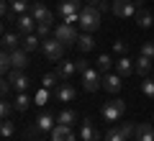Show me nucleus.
I'll return each instance as SVG.
<instances>
[{
	"label": "nucleus",
	"mask_w": 154,
	"mask_h": 141,
	"mask_svg": "<svg viewBox=\"0 0 154 141\" xmlns=\"http://www.w3.org/2000/svg\"><path fill=\"white\" fill-rule=\"evenodd\" d=\"M51 141H75V131H72V126L57 123L54 128H51Z\"/></svg>",
	"instance_id": "obj_13"
},
{
	"label": "nucleus",
	"mask_w": 154,
	"mask_h": 141,
	"mask_svg": "<svg viewBox=\"0 0 154 141\" xmlns=\"http://www.w3.org/2000/svg\"><path fill=\"white\" fill-rule=\"evenodd\" d=\"M110 67H113V59H110L108 54H100V57H98V67H95V69L103 75V72H108Z\"/></svg>",
	"instance_id": "obj_30"
},
{
	"label": "nucleus",
	"mask_w": 154,
	"mask_h": 141,
	"mask_svg": "<svg viewBox=\"0 0 154 141\" xmlns=\"http://www.w3.org/2000/svg\"><path fill=\"white\" fill-rule=\"evenodd\" d=\"M77 26L82 28V31L93 33L100 28V11L95 5H85L82 11H80V21H77Z\"/></svg>",
	"instance_id": "obj_1"
},
{
	"label": "nucleus",
	"mask_w": 154,
	"mask_h": 141,
	"mask_svg": "<svg viewBox=\"0 0 154 141\" xmlns=\"http://www.w3.org/2000/svg\"><path fill=\"white\" fill-rule=\"evenodd\" d=\"M80 11H82V3H80V0H62L59 8H57V13H59L62 18H67V16H77Z\"/></svg>",
	"instance_id": "obj_12"
},
{
	"label": "nucleus",
	"mask_w": 154,
	"mask_h": 141,
	"mask_svg": "<svg viewBox=\"0 0 154 141\" xmlns=\"http://www.w3.org/2000/svg\"><path fill=\"white\" fill-rule=\"evenodd\" d=\"M0 133H3V139H11V136L16 133V123H13L11 118H3V126H0Z\"/></svg>",
	"instance_id": "obj_29"
},
{
	"label": "nucleus",
	"mask_w": 154,
	"mask_h": 141,
	"mask_svg": "<svg viewBox=\"0 0 154 141\" xmlns=\"http://www.w3.org/2000/svg\"><path fill=\"white\" fill-rule=\"evenodd\" d=\"M23 46V33H3V49H8V51H13V49H21Z\"/></svg>",
	"instance_id": "obj_16"
},
{
	"label": "nucleus",
	"mask_w": 154,
	"mask_h": 141,
	"mask_svg": "<svg viewBox=\"0 0 154 141\" xmlns=\"http://www.w3.org/2000/svg\"><path fill=\"white\" fill-rule=\"evenodd\" d=\"M36 36H38V38L54 36V33H51V26H49V23H38V26H36Z\"/></svg>",
	"instance_id": "obj_34"
},
{
	"label": "nucleus",
	"mask_w": 154,
	"mask_h": 141,
	"mask_svg": "<svg viewBox=\"0 0 154 141\" xmlns=\"http://www.w3.org/2000/svg\"><path fill=\"white\" fill-rule=\"evenodd\" d=\"M41 41H44V38H38L36 33H28V36H23V49L31 54V51H36L38 46H41Z\"/></svg>",
	"instance_id": "obj_25"
},
{
	"label": "nucleus",
	"mask_w": 154,
	"mask_h": 141,
	"mask_svg": "<svg viewBox=\"0 0 154 141\" xmlns=\"http://www.w3.org/2000/svg\"><path fill=\"white\" fill-rule=\"evenodd\" d=\"M82 87L88 92H98V87H103V77H100V72L93 69V67H90L88 72H82Z\"/></svg>",
	"instance_id": "obj_10"
},
{
	"label": "nucleus",
	"mask_w": 154,
	"mask_h": 141,
	"mask_svg": "<svg viewBox=\"0 0 154 141\" xmlns=\"http://www.w3.org/2000/svg\"><path fill=\"white\" fill-rule=\"evenodd\" d=\"M57 72H49V75H44V80H41V87H46V90H54V87H59L57 85Z\"/></svg>",
	"instance_id": "obj_31"
},
{
	"label": "nucleus",
	"mask_w": 154,
	"mask_h": 141,
	"mask_svg": "<svg viewBox=\"0 0 154 141\" xmlns=\"http://www.w3.org/2000/svg\"><path fill=\"white\" fill-rule=\"evenodd\" d=\"M141 57H149L154 62V41H144L141 44Z\"/></svg>",
	"instance_id": "obj_36"
},
{
	"label": "nucleus",
	"mask_w": 154,
	"mask_h": 141,
	"mask_svg": "<svg viewBox=\"0 0 154 141\" xmlns=\"http://www.w3.org/2000/svg\"><path fill=\"white\" fill-rule=\"evenodd\" d=\"M116 75H121V77L134 75V59H128V57H118V62H116Z\"/></svg>",
	"instance_id": "obj_18"
},
{
	"label": "nucleus",
	"mask_w": 154,
	"mask_h": 141,
	"mask_svg": "<svg viewBox=\"0 0 154 141\" xmlns=\"http://www.w3.org/2000/svg\"><path fill=\"white\" fill-rule=\"evenodd\" d=\"M103 141H126V136L121 133V128H116V126H110V128L105 131Z\"/></svg>",
	"instance_id": "obj_28"
},
{
	"label": "nucleus",
	"mask_w": 154,
	"mask_h": 141,
	"mask_svg": "<svg viewBox=\"0 0 154 141\" xmlns=\"http://www.w3.org/2000/svg\"><path fill=\"white\" fill-rule=\"evenodd\" d=\"M8 3H11V11L16 13V16L28 13V8H31V3H28V0H8Z\"/></svg>",
	"instance_id": "obj_27"
},
{
	"label": "nucleus",
	"mask_w": 154,
	"mask_h": 141,
	"mask_svg": "<svg viewBox=\"0 0 154 141\" xmlns=\"http://www.w3.org/2000/svg\"><path fill=\"white\" fill-rule=\"evenodd\" d=\"M0 90H3V95H8V92L13 90V85H11V80H8V77L3 80V85H0Z\"/></svg>",
	"instance_id": "obj_40"
},
{
	"label": "nucleus",
	"mask_w": 154,
	"mask_h": 141,
	"mask_svg": "<svg viewBox=\"0 0 154 141\" xmlns=\"http://www.w3.org/2000/svg\"><path fill=\"white\" fill-rule=\"evenodd\" d=\"M103 0H88V5H100Z\"/></svg>",
	"instance_id": "obj_41"
},
{
	"label": "nucleus",
	"mask_w": 154,
	"mask_h": 141,
	"mask_svg": "<svg viewBox=\"0 0 154 141\" xmlns=\"http://www.w3.org/2000/svg\"><path fill=\"white\" fill-rule=\"evenodd\" d=\"M46 100H49V90H46V87H41V90L33 92V103L36 105H46Z\"/></svg>",
	"instance_id": "obj_33"
},
{
	"label": "nucleus",
	"mask_w": 154,
	"mask_h": 141,
	"mask_svg": "<svg viewBox=\"0 0 154 141\" xmlns=\"http://www.w3.org/2000/svg\"><path fill=\"white\" fill-rule=\"evenodd\" d=\"M57 123H64V126H75L77 123V113L72 108H64L59 115H57Z\"/></svg>",
	"instance_id": "obj_24"
},
{
	"label": "nucleus",
	"mask_w": 154,
	"mask_h": 141,
	"mask_svg": "<svg viewBox=\"0 0 154 141\" xmlns=\"http://www.w3.org/2000/svg\"><path fill=\"white\" fill-rule=\"evenodd\" d=\"M75 72H77V64H75V62H67V59H62L59 64H57V77H59L62 82H67L69 77H75Z\"/></svg>",
	"instance_id": "obj_15"
},
{
	"label": "nucleus",
	"mask_w": 154,
	"mask_h": 141,
	"mask_svg": "<svg viewBox=\"0 0 154 141\" xmlns=\"http://www.w3.org/2000/svg\"><path fill=\"white\" fill-rule=\"evenodd\" d=\"M11 62H13V69H26L28 67V51L23 49H13L11 51Z\"/></svg>",
	"instance_id": "obj_17"
},
{
	"label": "nucleus",
	"mask_w": 154,
	"mask_h": 141,
	"mask_svg": "<svg viewBox=\"0 0 154 141\" xmlns=\"http://www.w3.org/2000/svg\"><path fill=\"white\" fill-rule=\"evenodd\" d=\"M134 141H154V126L152 123H136V139Z\"/></svg>",
	"instance_id": "obj_19"
},
{
	"label": "nucleus",
	"mask_w": 154,
	"mask_h": 141,
	"mask_svg": "<svg viewBox=\"0 0 154 141\" xmlns=\"http://www.w3.org/2000/svg\"><path fill=\"white\" fill-rule=\"evenodd\" d=\"M141 92L146 95V98H154V77H152V80L146 77V80L141 82Z\"/></svg>",
	"instance_id": "obj_35"
},
{
	"label": "nucleus",
	"mask_w": 154,
	"mask_h": 141,
	"mask_svg": "<svg viewBox=\"0 0 154 141\" xmlns=\"http://www.w3.org/2000/svg\"><path fill=\"white\" fill-rule=\"evenodd\" d=\"M80 139H82V141H100V131L93 126V121H90V118H85V121H82Z\"/></svg>",
	"instance_id": "obj_14"
},
{
	"label": "nucleus",
	"mask_w": 154,
	"mask_h": 141,
	"mask_svg": "<svg viewBox=\"0 0 154 141\" xmlns=\"http://www.w3.org/2000/svg\"><path fill=\"white\" fill-rule=\"evenodd\" d=\"M118 128H121V133L126 136V141L136 139V123H121V126H118Z\"/></svg>",
	"instance_id": "obj_32"
},
{
	"label": "nucleus",
	"mask_w": 154,
	"mask_h": 141,
	"mask_svg": "<svg viewBox=\"0 0 154 141\" xmlns=\"http://www.w3.org/2000/svg\"><path fill=\"white\" fill-rule=\"evenodd\" d=\"M54 36L59 38L64 46H75V44H77V36H80V33H77V28L72 26V23H64V21H62L59 26L54 28Z\"/></svg>",
	"instance_id": "obj_5"
},
{
	"label": "nucleus",
	"mask_w": 154,
	"mask_h": 141,
	"mask_svg": "<svg viewBox=\"0 0 154 141\" xmlns=\"http://www.w3.org/2000/svg\"><path fill=\"white\" fill-rule=\"evenodd\" d=\"M36 141H41V139H36Z\"/></svg>",
	"instance_id": "obj_43"
},
{
	"label": "nucleus",
	"mask_w": 154,
	"mask_h": 141,
	"mask_svg": "<svg viewBox=\"0 0 154 141\" xmlns=\"http://www.w3.org/2000/svg\"><path fill=\"white\" fill-rule=\"evenodd\" d=\"M75 64H77V72H80V75H82V72H88V69H90V62H88V59H77Z\"/></svg>",
	"instance_id": "obj_39"
},
{
	"label": "nucleus",
	"mask_w": 154,
	"mask_h": 141,
	"mask_svg": "<svg viewBox=\"0 0 154 141\" xmlns=\"http://www.w3.org/2000/svg\"><path fill=\"white\" fill-rule=\"evenodd\" d=\"M41 3H44V0H41Z\"/></svg>",
	"instance_id": "obj_44"
},
{
	"label": "nucleus",
	"mask_w": 154,
	"mask_h": 141,
	"mask_svg": "<svg viewBox=\"0 0 154 141\" xmlns=\"http://www.w3.org/2000/svg\"><path fill=\"white\" fill-rule=\"evenodd\" d=\"M136 23H139V28H149V26H154V16H152L149 11H144V8H139Z\"/></svg>",
	"instance_id": "obj_26"
},
{
	"label": "nucleus",
	"mask_w": 154,
	"mask_h": 141,
	"mask_svg": "<svg viewBox=\"0 0 154 141\" xmlns=\"http://www.w3.org/2000/svg\"><path fill=\"white\" fill-rule=\"evenodd\" d=\"M121 80H123L121 75H105V77H103V87H105L108 92H113V95H116V92L121 90V85H123Z\"/></svg>",
	"instance_id": "obj_20"
},
{
	"label": "nucleus",
	"mask_w": 154,
	"mask_h": 141,
	"mask_svg": "<svg viewBox=\"0 0 154 141\" xmlns=\"http://www.w3.org/2000/svg\"><path fill=\"white\" fill-rule=\"evenodd\" d=\"M13 110H16V105L8 103V100H3V105H0V115H3V118H11Z\"/></svg>",
	"instance_id": "obj_37"
},
{
	"label": "nucleus",
	"mask_w": 154,
	"mask_h": 141,
	"mask_svg": "<svg viewBox=\"0 0 154 141\" xmlns=\"http://www.w3.org/2000/svg\"><path fill=\"white\" fill-rule=\"evenodd\" d=\"M123 113H126V103H123L121 98H110L108 103L103 105V121L105 123H116Z\"/></svg>",
	"instance_id": "obj_3"
},
{
	"label": "nucleus",
	"mask_w": 154,
	"mask_h": 141,
	"mask_svg": "<svg viewBox=\"0 0 154 141\" xmlns=\"http://www.w3.org/2000/svg\"><path fill=\"white\" fill-rule=\"evenodd\" d=\"M113 51H116V54H121V57H126V51H128L126 41H121V38H118V41H113Z\"/></svg>",
	"instance_id": "obj_38"
},
{
	"label": "nucleus",
	"mask_w": 154,
	"mask_h": 141,
	"mask_svg": "<svg viewBox=\"0 0 154 141\" xmlns=\"http://www.w3.org/2000/svg\"><path fill=\"white\" fill-rule=\"evenodd\" d=\"M57 126V115H51V113H41L36 118V123L31 126V133H46L49 131L51 133V128Z\"/></svg>",
	"instance_id": "obj_7"
},
{
	"label": "nucleus",
	"mask_w": 154,
	"mask_h": 141,
	"mask_svg": "<svg viewBox=\"0 0 154 141\" xmlns=\"http://www.w3.org/2000/svg\"><path fill=\"white\" fill-rule=\"evenodd\" d=\"M5 141H13V139H5Z\"/></svg>",
	"instance_id": "obj_42"
},
{
	"label": "nucleus",
	"mask_w": 154,
	"mask_h": 141,
	"mask_svg": "<svg viewBox=\"0 0 154 141\" xmlns=\"http://www.w3.org/2000/svg\"><path fill=\"white\" fill-rule=\"evenodd\" d=\"M8 80H11V85H13L16 92H26L28 87H31V77H28L23 69H13L11 75H8Z\"/></svg>",
	"instance_id": "obj_8"
},
{
	"label": "nucleus",
	"mask_w": 154,
	"mask_h": 141,
	"mask_svg": "<svg viewBox=\"0 0 154 141\" xmlns=\"http://www.w3.org/2000/svg\"><path fill=\"white\" fill-rule=\"evenodd\" d=\"M64 49H67V46L57 36H49V38L41 41V51H44V57L49 62H62V59H64Z\"/></svg>",
	"instance_id": "obj_2"
},
{
	"label": "nucleus",
	"mask_w": 154,
	"mask_h": 141,
	"mask_svg": "<svg viewBox=\"0 0 154 141\" xmlns=\"http://www.w3.org/2000/svg\"><path fill=\"white\" fill-rule=\"evenodd\" d=\"M75 46H77L80 51H85V54H88V51L95 49V41H93V36L85 31V33H80V36H77V44H75Z\"/></svg>",
	"instance_id": "obj_22"
},
{
	"label": "nucleus",
	"mask_w": 154,
	"mask_h": 141,
	"mask_svg": "<svg viewBox=\"0 0 154 141\" xmlns=\"http://www.w3.org/2000/svg\"><path fill=\"white\" fill-rule=\"evenodd\" d=\"M110 13L116 18H134L136 16V0H113L110 3Z\"/></svg>",
	"instance_id": "obj_4"
},
{
	"label": "nucleus",
	"mask_w": 154,
	"mask_h": 141,
	"mask_svg": "<svg viewBox=\"0 0 154 141\" xmlns=\"http://www.w3.org/2000/svg\"><path fill=\"white\" fill-rule=\"evenodd\" d=\"M13 23H16V31L23 33V36H28V33H36V26H38V23L33 21L31 13H21V16H18Z\"/></svg>",
	"instance_id": "obj_9"
},
{
	"label": "nucleus",
	"mask_w": 154,
	"mask_h": 141,
	"mask_svg": "<svg viewBox=\"0 0 154 141\" xmlns=\"http://www.w3.org/2000/svg\"><path fill=\"white\" fill-rule=\"evenodd\" d=\"M28 13H31L33 16V21L36 23H54V13L49 11V8L44 5V3H41V0H36V3H31V8H28Z\"/></svg>",
	"instance_id": "obj_6"
},
{
	"label": "nucleus",
	"mask_w": 154,
	"mask_h": 141,
	"mask_svg": "<svg viewBox=\"0 0 154 141\" xmlns=\"http://www.w3.org/2000/svg\"><path fill=\"white\" fill-rule=\"evenodd\" d=\"M54 98L59 100V103H72V100L77 98V90L69 85V82H62V85L54 90Z\"/></svg>",
	"instance_id": "obj_11"
},
{
	"label": "nucleus",
	"mask_w": 154,
	"mask_h": 141,
	"mask_svg": "<svg viewBox=\"0 0 154 141\" xmlns=\"http://www.w3.org/2000/svg\"><path fill=\"white\" fill-rule=\"evenodd\" d=\"M149 69H152V59L139 54V59L134 62V72H136L139 77H146V75H149Z\"/></svg>",
	"instance_id": "obj_21"
},
{
	"label": "nucleus",
	"mask_w": 154,
	"mask_h": 141,
	"mask_svg": "<svg viewBox=\"0 0 154 141\" xmlns=\"http://www.w3.org/2000/svg\"><path fill=\"white\" fill-rule=\"evenodd\" d=\"M31 103H33V98L28 95V92H18V95H16V103H13V105H16V110H18V113H26Z\"/></svg>",
	"instance_id": "obj_23"
}]
</instances>
